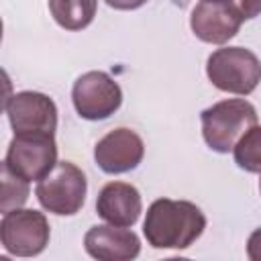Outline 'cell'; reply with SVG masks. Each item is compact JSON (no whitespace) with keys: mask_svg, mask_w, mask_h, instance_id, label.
Listing matches in <instances>:
<instances>
[{"mask_svg":"<svg viewBox=\"0 0 261 261\" xmlns=\"http://www.w3.org/2000/svg\"><path fill=\"white\" fill-rule=\"evenodd\" d=\"M204 228L206 216L194 202L171 198L155 200L143 222V234L153 249H188L202 237Z\"/></svg>","mask_w":261,"mask_h":261,"instance_id":"cell-1","label":"cell"},{"mask_svg":"<svg viewBox=\"0 0 261 261\" xmlns=\"http://www.w3.org/2000/svg\"><path fill=\"white\" fill-rule=\"evenodd\" d=\"M204 143L216 153H228L237 141L257 124V110L245 98L220 100L200 114Z\"/></svg>","mask_w":261,"mask_h":261,"instance_id":"cell-2","label":"cell"},{"mask_svg":"<svg viewBox=\"0 0 261 261\" xmlns=\"http://www.w3.org/2000/svg\"><path fill=\"white\" fill-rule=\"evenodd\" d=\"M206 75L220 92L249 96L261 82V59L245 47H222L210 53Z\"/></svg>","mask_w":261,"mask_h":261,"instance_id":"cell-3","label":"cell"},{"mask_svg":"<svg viewBox=\"0 0 261 261\" xmlns=\"http://www.w3.org/2000/svg\"><path fill=\"white\" fill-rule=\"evenodd\" d=\"M88 194L86 173L71 161H57V165L37 181L35 196L39 204L57 216H73L82 210Z\"/></svg>","mask_w":261,"mask_h":261,"instance_id":"cell-4","label":"cell"},{"mask_svg":"<svg viewBox=\"0 0 261 261\" xmlns=\"http://www.w3.org/2000/svg\"><path fill=\"white\" fill-rule=\"evenodd\" d=\"M4 165L27 181L43 179L57 165V143L51 133H16L8 143Z\"/></svg>","mask_w":261,"mask_h":261,"instance_id":"cell-5","label":"cell"},{"mask_svg":"<svg viewBox=\"0 0 261 261\" xmlns=\"http://www.w3.org/2000/svg\"><path fill=\"white\" fill-rule=\"evenodd\" d=\"M51 228L43 212L31 208H14L2 214L0 241L6 253L14 257H35L49 245Z\"/></svg>","mask_w":261,"mask_h":261,"instance_id":"cell-6","label":"cell"},{"mask_svg":"<svg viewBox=\"0 0 261 261\" xmlns=\"http://www.w3.org/2000/svg\"><path fill=\"white\" fill-rule=\"evenodd\" d=\"M75 112L86 120H106L122 104V90L106 71L92 69L82 73L71 88Z\"/></svg>","mask_w":261,"mask_h":261,"instance_id":"cell-7","label":"cell"},{"mask_svg":"<svg viewBox=\"0 0 261 261\" xmlns=\"http://www.w3.org/2000/svg\"><path fill=\"white\" fill-rule=\"evenodd\" d=\"M4 110L14 135L16 133L55 135L57 130V106L43 92H33V90L18 92L6 98Z\"/></svg>","mask_w":261,"mask_h":261,"instance_id":"cell-8","label":"cell"},{"mask_svg":"<svg viewBox=\"0 0 261 261\" xmlns=\"http://www.w3.org/2000/svg\"><path fill=\"white\" fill-rule=\"evenodd\" d=\"M143 157H145L143 139L126 126L106 133L94 147V161L108 175H118L137 169Z\"/></svg>","mask_w":261,"mask_h":261,"instance_id":"cell-9","label":"cell"},{"mask_svg":"<svg viewBox=\"0 0 261 261\" xmlns=\"http://www.w3.org/2000/svg\"><path fill=\"white\" fill-rule=\"evenodd\" d=\"M243 20L245 18L234 8V4L200 0L192 8L190 29L204 43L224 45V43H228L239 33Z\"/></svg>","mask_w":261,"mask_h":261,"instance_id":"cell-10","label":"cell"},{"mask_svg":"<svg viewBox=\"0 0 261 261\" xmlns=\"http://www.w3.org/2000/svg\"><path fill=\"white\" fill-rule=\"evenodd\" d=\"M84 249L98 261H130L141 253V241L128 226L96 224L84 234Z\"/></svg>","mask_w":261,"mask_h":261,"instance_id":"cell-11","label":"cell"},{"mask_svg":"<svg viewBox=\"0 0 261 261\" xmlns=\"http://www.w3.org/2000/svg\"><path fill=\"white\" fill-rule=\"evenodd\" d=\"M96 212L108 224L133 226L143 212L141 192L133 184L110 181L100 190L96 198Z\"/></svg>","mask_w":261,"mask_h":261,"instance_id":"cell-12","label":"cell"},{"mask_svg":"<svg viewBox=\"0 0 261 261\" xmlns=\"http://www.w3.org/2000/svg\"><path fill=\"white\" fill-rule=\"evenodd\" d=\"M53 20L65 31H82L92 24L98 0H49Z\"/></svg>","mask_w":261,"mask_h":261,"instance_id":"cell-13","label":"cell"},{"mask_svg":"<svg viewBox=\"0 0 261 261\" xmlns=\"http://www.w3.org/2000/svg\"><path fill=\"white\" fill-rule=\"evenodd\" d=\"M234 163L249 171V173H261V126H251L232 147Z\"/></svg>","mask_w":261,"mask_h":261,"instance_id":"cell-14","label":"cell"},{"mask_svg":"<svg viewBox=\"0 0 261 261\" xmlns=\"http://www.w3.org/2000/svg\"><path fill=\"white\" fill-rule=\"evenodd\" d=\"M29 184L31 181L18 177L16 173H12L2 163V204H0L2 214L10 212L14 208H20L27 202V198H29Z\"/></svg>","mask_w":261,"mask_h":261,"instance_id":"cell-15","label":"cell"},{"mask_svg":"<svg viewBox=\"0 0 261 261\" xmlns=\"http://www.w3.org/2000/svg\"><path fill=\"white\" fill-rule=\"evenodd\" d=\"M232 4H234V8L241 12V16H243L245 20L255 18V16L261 14V0H234Z\"/></svg>","mask_w":261,"mask_h":261,"instance_id":"cell-16","label":"cell"},{"mask_svg":"<svg viewBox=\"0 0 261 261\" xmlns=\"http://www.w3.org/2000/svg\"><path fill=\"white\" fill-rule=\"evenodd\" d=\"M247 257L251 261H261V226L255 228L249 234V241H247Z\"/></svg>","mask_w":261,"mask_h":261,"instance_id":"cell-17","label":"cell"},{"mask_svg":"<svg viewBox=\"0 0 261 261\" xmlns=\"http://www.w3.org/2000/svg\"><path fill=\"white\" fill-rule=\"evenodd\" d=\"M104 2L116 10H137L143 4H147V0H104Z\"/></svg>","mask_w":261,"mask_h":261,"instance_id":"cell-18","label":"cell"},{"mask_svg":"<svg viewBox=\"0 0 261 261\" xmlns=\"http://www.w3.org/2000/svg\"><path fill=\"white\" fill-rule=\"evenodd\" d=\"M208 2H228V4H232L234 0H208Z\"/></svg>","mask_w":261,"mask_h":261,"instance_id":"cell-19","label":"cell"},{"mask_svg":"<svg viewBox=\"0 0 261 261\" xmlns=\"http://www.w3.org/2000/svg\"><path fill=\"white\" fill-rule=\"evenodd\" d=\"M259 192H261V181H259Z\"/></svg>","mask_w":261,"mask_h":261,"instance_id":"cell-20","label":"cell"}]
</instances>
